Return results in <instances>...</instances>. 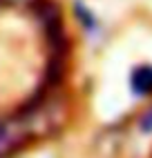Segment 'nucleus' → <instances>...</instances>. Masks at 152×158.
<instances>
[{
    "instance_id": "nucleus-1",
    "label": "nucleus",
    "mask_w": 152,
    "mask_h": 158,
    "mask_svg": "<svg viewBox=\"0 0 152 158\" xmlns=\"http://www.w3.org/2000/svg\"><path fill=\"white\" fill-rule=\"evenodd\" d=\"M63 125V107L56 102H45L34 109H25L16 116L0 120V158L18 154L31 140L45 138L58 131Z\"/></svg>"
},
{
    "instance_id": "nucleus-2",
    "label": "nucleus",
    "mask_w": 152,
    "mask_h": 158,
    "mask_svg": "<svg viewBox=\"0 0 152 158\" xmlns=\"http://www.w3.org/2000/svg\"><path fill=\"white\" fill-rule=\"evenodd\" d=\"M132 89L136 94H152V67H139L132 73Z\"/></svg>"
},
{
    "instance_id": "nucleus-3",
    "label": "nucleus",
    "mask_w": 152,
    "mask_h": 158,
    "mask_svg": "<svg viewBox=\"0 0 152 158\" xmlns=\"http://www.w3.org/2000/svg\"><path fill=\"white\" fill-rule=\"evenodd\" d=\"M143 129H152V111L143 118Z\"/></svg>"
}]
</instances>
